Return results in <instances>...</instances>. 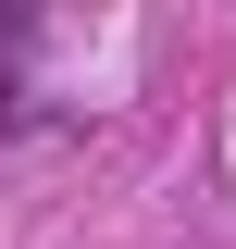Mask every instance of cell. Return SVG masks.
Returning <instances> with one entry per match:
<instances>
[]
</instances>
